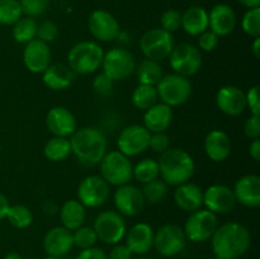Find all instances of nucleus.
<instances>
[{
	"label": "nucleus",
	"mask_w": 260,
	"mask_h": 259,
	"mask_svg": "<svg viewBox=\"0 0 260 259\" xmlns=\"http://www.w3.org/2000/svg\"><path fill=\"white\" fill-rule=\"evenodd\" d=\"M250 243L248 229L235 221L218 225L211 238L213 254L221 259H239L249 250Z\"/></svg>",
	"instance_id": "f257e3e1"
},
{
	"label": "nucleus",
	"mask_w": 260,
	"mask_h": 259,
	"mask_svg": "<svg viewBox=\"0 0 260 259\" xmlns=\"http://www.w3.org/2000/svg\"><path fill=\"white\" fill-rule=\"evenodd\" d=\"M71 154L85 167H95L108 151V141L101 130L86 126L76 128L70 136Z\"/></svg>",
	"instance_id": "f03ea898"
},
{
	"label": "nucleus",
	"mask_w": 260,
	"mask_h": 259,
	"mask_svg": "<svg viewBox=\"0 0 260 259\" xmlns=\"http://www.w3.org/2000/svg\"><path fill=\"white\" fill-rule=\"evenodd\" d=\"M159 174L168 185L183 184L189 182L196 170V164L189 152L178 147H169L165 152L160 154Z\"/></svg>",
	"instance_id": "7ed1b4c3"
},
{
	"label": "nucleus",
	"mask_w": 260,
	"mask_h": 259,
	"mask_svg": "<svg viewBox=\"0 0 260 259\" xmlns=\"http://www.w3.org/2000/svg\"><path fill=\"white\" fill-rule=\"evenodd\" d=\"M104 51L98 42L81 41L75 43L68 53V65L76 75H89L101 68Z\"/></svg>",
	"instance_id": "20e7f679"
},
{
	"label": "nucleus",
	"mask_w": 260,
	"mask_h": 259,
	"mask_svg": "<svg viewBox=\"0 0 260 259\" xmlns=\"http://www.w3.org/2000/svg\"><path fill=\"white\" fill-rule=\"evenodd\" d=\"M98 165L101 169V177L109 185L119 187L129 183L134 178L132 175L134 165L131 160L118 150L107 151Z\"/></svg>",
	"instance_id": "39448f33"
},
{
	"label": "nucleus",
	"mask_w": 260,
	"mask_h": 259,
	"mask_svg": "<svg viewBox=\"0 0 260 259\" xmlns=\"http://www.w3.org/2000/svg\"><path fill=\"white\" fill-rule=\"evenodd\" d=\"M155 88L161 103L172 108L184 104L192 94V83L189 79L175 73L162 75Z\"/></svg>",
	"instance_id": "423d86ee"
},
{
	"label": "nucleus",
	"mask_w": 260,
	"mask_h": 259,
	"mask_svg": "<svg viewBox=\"0 0 260 259\" xmlns=\"http://www.w3.org/2000/svg\"><path fill=\"white\" fill-rule=\"evenodd\" d=\"M218 226L217 215L208 211L207 208H200L189 213L185 220L183 231L187 240L192 243H205L211 240Z\"/></svg>",
	"instance_id": "0eeeda50"
},
{
	"label": "nucleus",
	"mask_w": 260,
	"mask_h": 259,
	"mask_svg": "<svg viewBox=\"0 0 260 259\" xmlns=\"http://www.w3.org/2000/svg\"><path fill=\"white\" fill-rule=\"evenodd\" d=\"M174 46L173 35L162 28H151L140 38V48L145 57L157 62L169 57Z\"/></svg>",
	"instance_id": "6e6552de"
},
{
	"label": "nucleus",
	"mask_w": 260,
	"mask_h": 259,
	"mask_svg": "<svg viewBox=\"0 0 260 259\" xmlns=\"http://www.w3.org/2000/svg\"><path fill=\"white\" fill-rule=\"evenodd\" d=\"M94 231L102 243L116 245L126 235V221L117 211H103L94 220Z\"/></svg>",
	"instance_id": "1a4fd4ad"
},
{
	"label": "nucleus",
	"mask_w": 260,
	"mask_h": 259,
	"mask_svg": "<svg viewBox=\"0 0 260 259\" xmlns=\"http://www.w3.org/2000/svg\"><path fill=\"white\" fill-rule=\"evenodd\" d=\"M135 56L128 50L122 47H114L104 53L102 61V69L106 75L113 81H121L131 76L136 69Z\"/></svg>",
	"instance_id": "9d476101"
},
{
	"label": "nucleus",
	"mask_w": 260,
	"mask_h": 259,
	"mask_svg": "<svg viewBox=\"0 0 260 259\" xmlns=\"http://www.w3.org/2000/svg\"><path fill=\"white\" fill-rule=\"evenodd\" d=\"M169 63L175 74L189 78L200 71L202 66V53L200 48L192 43H180L174 46L170 52Z\"/></svg>",
	"instance_id": "9b49d317"
},
{
	"label": "nucleus",
	"mask_w": 260,
	"mask_h": 259,
	"mask_svg": "<svg viewBox=\"0 0 260 259\" xmlns=\"http://www.w3.org/2000/svg\"><path fill=\"white\" fill-rule=\"evenodd\" d=\"M187 245L183 228L175 223H165L154 233V248L162 256H175Z\"/></svg>",
	"instance_id": "f8f14e48"
},
{
	"label": "nucleus",
	"mask_w": 260,
	"mask_h": 259,
	"mask_svg": "<svg viewBox=\"0 0 260 259\" xmlns=\"http://www.w3.org/2000/svg\"><path fill=\"white\" fill-rule=\"evenodd\" d=\"M109 195L111 185L98 174L88 175L78 185V201L88 208L103 206Z\"/></svg>",
	"instance_id": "ddd939ff"
},
{
	"label": "nucleus",
	"mask_w": 260,
	"mask_h": 259,
	"mask_svg": "<svg viewBox=\"0 0 260 259\" xmlns=\"http://www.w3.org/2000/svg\"><path fill=\"white\" fill-rule=\"evenodd\" d=\"M150 132L141 124H129L124 127L117 140L118 151L127 157L137 156L149 149Z\"/></svg>",
	"instance_id": "4468645a"
},
{
	"label": "nucleus",
	"mask_w": 260,
	"mask_h": 259,
	"mask_svg": "<svg viewBox=\"0 0 260 259\" xmlns=\"http://www.w3.org/2000/svg\"><path fill=\"white\" fill-rule=\"evenodd\" d=\"M88 28L90 35L101 42H111L117 40L121 33L118 20L112 13L104 9L91 12L88 18Z\"/></svg>",
	"instance_id": "2eb2a0df"
},
{
	"label": "nucleus",
	"mask_w": 260,
	"mask_h": 259,
	"mask_svg": "<svg viewBox=\"0 0 260 259\" xmlns=\"http://www.w3.org/2000/svg\"><path fill=\"white\" fill-rule=\"evenodd\" d=\"M113 202L117 212L121 213L122 216H128V217L140 215L146 203L141 189L129 183L117 187L113 196Z\"/></svg>",
	"instance_id": "dca6fc26"
},
{
	"label": "nucleus",
	"mask_w": 260,
	"mask_h": 259,
	"mask_svg": "<svg viewBox=\"0 0 260 259\" xmlns=\"http://www.w3.org/2000/svg\"><path fill=\"white\" fill-rule=\"evenodd\" d=\"M203 205L215 215L231 212L236 205L233 188L225 184H212L203 192Z\"/></svg>",
	"instance_id": "f3484780"
},
{
	"label": "nucleus",
	"mask_w": 260,
	"mask_h": 259,
	"mask_svg": "<svg viewBox=\"0 0 260 259\" xmlns=\"http://www.w3.org/2000/svg\"><path fill=\"white\" fill-rule=\"evenodd\" d=\"M23 63L25 69L32 74H42L51 65L52 55L48 43L35 38L25 43L23 50Z\"/></svg>",
	"instance_id": "a211bd4d"
},
{
	"label": "nucleus",
	"mask_w": 260,
	"mask_h": 259,
	"mask_svg": "<svg viewBox=\"0 0 260 259\" xmlns=\"http://www.w3.org/2000/svg\"><path fill=\"white\" fill-rule=\"evenodd\" d=\"M42 246L48 256L62 258L74 248L73 231L61 226L50 229L43 236Z\"/></svg>",
	"instance_id": "6ab92c4d"
},
{
	"label": "nucleus",
	"mask_w": 260,
	"mask_h": 259,
	"mask_svg": "<svg viewBox=\"0 0 260 259\" xmlns=\"http://www.w3.org/2000/svg\"><path fill=\"white\" fill-rule=\"evenodd\" d=\"M46 126L53 136L68 137L69 139L78 128V122L70 109L62 106H57L47 112Z\"/></svg>",
	"instance_id": "aec40b11"
},
{
	"label": "nucleus",
	"mask_w": 260,
	"mask_h": 259,
	"mask_svg": "<svg viewBox=\"0 0 260 259\" xmlns=\"http://www.w3.org/2000/svg\"><path fill=\"white\" fill-rule=\"evenodd\" d=\"M216 104L226 116L238 117L246 109L245 93L235 85H225L216 94Z\"/></svg>",
	"instance_id": "412c9836"
},
{
	"label": "nucleus",
	"mask_w": 260,
	"mask_h": 259,
	"mask_svg": "<svg viewBox=\"0 0 260 259\" xmlns=\"http://www.w3.org/2000/svg\"><path fill=\"white\" fill-rule=\"evenodd\" d=\"M238 23L236 13L230 5L217 4L208 13V29L218 37H225L234 32Z\"/></svg>",
	"instance_id": "4be33fe9"
},
{
	"label": "nucleus",
	"mask_w": 260,
	"mask_h": 259,
	"mask_svg": "<svg viewBox=\"0 0 260 259\" xmlns=\"http://www.w3.org/2000/svg\"><path fill=\"white\" fill-rule=\"evenodd\" d=\"M154 229L146 222H137L126 231V245L132 254L144 255L154 248Z\"/></svg>",
	"instance_id": "5701e85b"
},
{
	"label": "nucleus",
	"mask_w": 260,
	"mask_h": 259,
	"mask_svg": "<svg viewBox=\"0 0 260 259\" xmlns=\"http://www.w3.org/2000/svg\"><path fill=\"white\" fill-rule=\"evenodd\" d=\"M236 203L249 208L260 205V178L256 174H246L236 180L233 188Z\"/></svg>",
	"instance_id": "b1692460"
},
{
	"label": "nucleus",
	"mask_w": 260,
	"mask_h": 259,
	"mask_svg": "<svg viewBox=\"0 0 260 259\" xmlns=\"http://www.w3.org/2000/svg\"><path fill=\"white\" fill-rule=\"evenodd\" d=\"M205 152L212 161L221 163L225 161L231 154L233 144L231 139L222 130H212L205 137Z\"/></svg>",
	"instance_id": "393cba45"
},
{
	"label": "nucleus",
	"mask_w": 260,
	"mask_h": 259,
	"mask_svg": "<svg viewBox=\"0 0 260 259\" xmlns=\"http://www.w3.org/2000/svg\"><path fill=\"white\" fill-rule=\"evenodd\" d=\"M174 202L184 212H193L203 206V190L196 183L185 182L177 185L174 190Z\"/></svg>",
	"instance_id": "a878e982"
},
{
	"label": "nucleus",
	"mask_w": 260,
	"mask_h": 259,
	"mask_svg": "<svg viewBox=\"0 0 260 259\" xmlns=\"http://www.w3.org/2000/svg\"><path fill=\"white\" fill-rule=\"evenodd\" d=\"M76 74L70 69L68 63H51L42 73V81L51 90H63L73 85Z\"/></svg>",
	"instance_id": "bb28decb"
},
{
	"label": "nucleus",
	"mask_w": 260,
	"mask_h": 259,
	"mask_svg": "<svg viewBox=\"0 0 260 259\" xmlns=\"http://www.w3.org/2000/svg\"><path fill=\"white\" fill-rule=\"evenodd\" d=\"M173 109L172 107L165 103L157 102L154 106L146 109L144 113V127L150 132H165L170 127L173 122Z\"/></svg>",
	"instance_id": "cd10ccee"
},
{
	"label": "nucleus",
	"mask_w": 260,
	"mask_h": 259,
	"mask_svg": "<svg viewBox=\"0 0 260 259\" xmlns=\"http://www.w3.org/2000/svg\"><path fill=\"white\" fill-rule=\"evenodd\" d=\"M187 35L200 36L208 29V12L203 7L193 5L182 13V27Z\"/></svg>",
	"instance_id": "c85d7f7f"
},
{
	"label": "nucleus",
	"mask_w": 260,
	"mask_h": 259,
	"mask_svg": "<svg viewBox=\"0 0 260 259\" xmlns=\"http://www.w3.org/2000/svg\"><path fill=\"white\" fill-rule=\"evenodd\" d=\"M83 203L78 200H68L62 203L58 215H60L61 223L63 228L74 231L84 225L86 218V210Z\"/></svg>",
	"instance_id": "c756f323"
},
{
	"label": "nucleus",
	"mask_w": 260,
	"mask_h": 259,
	"mask_svg": "<svg viewBox=\"0 0 260 259\" xmlns=\"http://www.w3.org/2000/svg\"><path fill=\"white\" fill-rule=\"evenodd\" d=\"M135 71L139 84H145V85L155 86L164 75L160 62L150 58H144L139 65H136Z\"/></svg>",
	"instance_id": "7c9ffc66"
},
{
	"label": "nucleus",
	"mask_w": 260,
	"mask_h": 259,
	"mask_svg": "<svg viewBox=\"0 0 260 259\" xmlns=\"http://www.w3.org/2000/svg\"><path fill=\"white\" fill-rule=\"evenodd\" d=\"M43 154L52 163L63 161L71 155L70 140L68 137L53 136L46 142L43 147Z\"/></svg>",
	"instance_id": "2f4dec72"
},
{
	"label": "nucleus",
	"mask_w": 260,
	"mask_h": 259,
	"mask_svg": "<svg viewBox=\"0 0 260 259\" xmlns=\"http://www.w3.org/2000/svg\"><path fill=\"white\" fill-rule=\"evenodd\" d=\"M36 35H37V22L35 18L24 15L12 25V36L18 43L25 45L35 40Z\"/></svg>",
	"instance_id": "473e14b6"
},
{
	"label": "nucleus",
	"mask_w": 260,
	"mask_h": 259,
	"mask_svg": "<svg viewBox=\"0 0 260 259\" xmlns=\"http://www.w3.org/2000/svg\"><path fill=\"white\" fill-rule=\"evenodd\" d=\"M157 99L159 96H157L156 88L154 85H145V84H139L134 89L131 95L132 104L141 111H146L155 103H157Z\"/></svg>",
	"instance_id": "72a5a7b5"
},
{
	"label": "nucleus",
	"mask_w": 260,
	"mask_h": 259,
	"mask_svg": "<svg viewBox=\"0 0 260 259\" xmlns=\"http://www.w3.org/2000/svg\"><path fill=\"white\" fill-rule=\"evenodd\" d=\"M132 175L137 182L146 184V183L151 182L159 178V164L157 160L151 159V157H146L137 163L132 169Z\"/></svg>",
	"instance_id": "f704fd0d"
},
{
	"label": "nucleus",
	"mask_w": 260,
	"mask_h": 259,
	"mask_svg": "<svg viewBox=\"0 0 260 259\" xmlns=\"http://www.w3.org/2000/svg\"><path fill=\"white\" fill-rule=\"evenodd\" d=\"M5 218L9 221L13 228L23 230L32 225L33 213L30 208L24 205H10Z\"/></svg>",
	"instance_id": "c9c22d12"
},
{
	"label": "nucleus",
	"mask_w": 260,
	"mask_h": 259,
	"mask_svg": "<svg viewBox=\"0 0 260 259\" xmlns=\"http://www.w3.org/2000/svg\"><path fill=\"white\" fill-rule=\"evenodd\" d=\"M142 196H144L145 202L156 205L160 203L168 195V184L162 179H155L151 182L144 184L141 189Z\"/></svg>",
	"instance_id": "e433bc0d"
},
{
	"label": "nucleus",
	"mask_w": 260,
	"mask_h": 259,
	"mask_svg": "<svg viewBox=\"0 0 260 259\" xmlns=\"http://www.w3.org/2000/svg\"><path fill=\"white\" fill-rule=\"evenodd\" d=\"M22 17L19 0H0V24L13 25Z\"/></svg>",
	"instance_id": "4c0bfd02"
},
{
	"label": "nucleus",
	"mask_w": 260,
	"mask_h": 259,
	"mask_svg": "<svg viewBox=\"0 0 260 259\" xmlns=\"http://www.w3.org/2000/svg\"><path fill=\"white\" fill-rule=\"evenodd\" d=\"M73 241L74 246L79 248L80 250H84V249L95 246L98 238H96V234L93 228L83 225L73 231Z\"/></svg>",
	"instance_id": "58836bf2"
},
{
	"label": "nucleus",
	"mask_w": 260,
	"mask_h": 259,
	"mask_svg": "<svg viewBox=\"0 0 260 259\" xmlns=\"http://www.w3.org/2000/svg\"><path fill=\"white\" fill-rule=\"evenodd\" d=\"M241 28L249 37L256 38L260 36V7L250 8L241 19Z\"/></svg>",
	"instance_id": "ea45409f"
},
{
	"label": "nucleus",
	"mask_w": 260,
	"mask_h": 259,
	"mask_svg": "<svg viewBox=\"0 0 260 259\" xmlns=\"http://www.w3.org/2000/svg\"><path fill=\"white\" fill-rule=\"evenodd\" d=\"M51 0H19L22 13L25 17L37 18L45 14L50 7Z\"/></svg>",
	"instance_id": "a19ab883"
},
{
	"label": "nucleus",
	"mask_w": 260,
	"mask_h": 259,
	"mask_svg": "<svg viewBox=\"0 0 260 259\" xmlns=\"http://www.w3.org/2000/svg\"><path fill=\"white\" fill-rule=\"evenodd\" d=\"M160 24L164 30L169 33H174L182 27V13L175 9L165 10L160 18Z\"/></svg>",
	"instance_id": "79ce46f5"
},
{
	"label": "nucleus",
	"mask_w": 260,
	"mask_h": 259,
	"mask_svg": "<svg viewBox=\"0 0 260 259\" xmlns=\"http://www.w3.org/2000/svg\"><path fill=\"white\" fill-rule=\"evenodd\" d=\"M58 36V25L53 20H43L37 24V35L36 38L46 43H50L56 40Z\"/></svg>",
	"instance_id": "37998d69"
},
{
	"label": "nucleus",
	"mask_w": 260,
	"mask_h": 259,
	"mask_svg": "<svg viewBox=\"0 0 260 259\" xmlns=\"http://www.w3.org/2000/svg\"><path fill=\"white\" fill-rule=\"evenodd\" d=\"M113 86L114 81L104 73L98 74L93 80L94 91L99 96H102V98H106V96L111 95L112 91H113Z\"/></svg>",
	"instance_id": "c03bdc74"
},
{
	"label": "nucleus",
	"mask_w": 260,
	"mask_h": 259,
	"mask_svg": "<svg viewBox=\"0 0 260 259\" xmlns=\"http://www.w3.org/2000/svg\"><path fill=\"white\" fill-rule=\"evenodd\" d=\"M149 147L156 154H162L170 147V139L167 132H155L150 135Z\"/></svg>",
	"instance_id": "a18cd8bd"
},
{
	"label": "nucleus",
	"mask_w": 260,
	"mask_h": 259,
	"mask_svg": "<svg viewBox=\"0 0 260 259\" xmlns=\"http://www.w3.org/2000/svg\"><path fill=\"white\" fill-rule=\"evenodd\" d=\"M197 37L198 48H200V51H205V52H212L217 47L218 42H220V37L210 29L205 30V32L201 33Z\"/></svg>",
	"instance_id": "49530a36"
},
{
	"label": "nucleus",
	"mask_w": 260,
	"mask_h": 259,
	"mask_svg": "<svg viewBox=\"0 0 260 259\" xmlns=\"http://www.w3.org/2000/svg\"><path fill=\"white\" fill-rule=\"evenodd\" d=\"M259 85H254L245 93L246 108L250 109L251 114L260 116V102H259Z\"/></svg>",
	"instance_id": "de8ad7c7"
},
{
	"label": "nucleus",
	"mask_w": 260,
	"mask_h": 259,
	"mask_svg": "<svg viewBox=\"0 0 260 259\" xmlns=\"http://www.w3.org/2000/svg\"><path fill=\"white\" fill-rule=\"evenodd\" d=\"M244 134L246 137L254 140L259 139L260 136V116H254L251 114L244 123Z\"/></svg>",
	"instance_id": "09e8293b"
},
{
	"label": "nucleus",
	"mask_w": 260,
	"mask_h": 259,
	"mask_svg": "<svg viewBox=\"0 0 260 259\" xmlns=\"http://www.w3.org/2000/svg\"><path fill=\"white\" fill-rule=\"evenodd\" d=\"M108 259H132V253L126 244H116L109 251Z\"/></svg>",
	"instance_id": "8fccbe9b"
},
{
	"label": "nucleus",
	"mask_w": 260,
	"mask_h": 259,
	"mask_svg": "<svg viewBox=\"0 0 260 259\" xmlns=\"http://www.w3.org/2000/svg\"><path fill=\"white\" fill-rule=\"evenodd\" d=\"M76 259H108V256L103 249L93 246V248L81 250L76 256Z\"/></svg>",
	"instance_id": "3c124183"
},
{
	"label": "nucleus",
	"mask_w": 260,
	"mask_h": 259,
	"mask_svg": "<svg viewBox=\"0 0 260 259\" xmlns=\"http://www.w3.org/2000/svg\"><path fill=\"white\" fill-rule=\"evenodd\" d=\"M249 154L255 161H260V140L254 139L249 145Z\"/></svg>",
	"instance_id": "603ef678"
},
{
	"label": "nucleus",
	"mask_w": 260,
	"mask_h": 259,
	"mask_svg": "<svg viewBox=\"0 0 260 259\" xmlns=\"http://www.w3.org/2000/svg\"><path fill=\"white\" fill-rule=\"evenodd\" d=\"M9 200H8L4 195L0 193V221L4 220V218L7 217V212L8 210H9Z\"/></svg>",
	"instance_id": "864d4df0"
},
{
	"label": "nucleus",
	"mask_w": 260,
	"mask_h": 259,
	"mask_svg": "<svg viewBox=\"0 0 260 259\" xmlns=\"http://www.w3.org/2000/svg\"><path fill=\"white\" fill-rule=\"evenodd\" d=\"M236 2H239L241 5L248 8V9H250V8L260 7V0H236Z\"/></svg>",
	"instance_id": "5fc2aeb1"
},
{
	"label": "nucleus",
	"mask_w": 260,
	"mask_h": 259,
	"mask_svg": "<svg viewBox=\"0 0 260 259\" xmlns=\"http://www.w3.org/2000/svg\"><path fill=\"white\" fill-rule=\"evenodd\" d=\"M251 51H253L254 57L260 58V38L259 37L254 38L253 46H251Z\"/></svg>",
	"instance_id": "6e6d98bb"
},
{
	"label": "nucleus",
	"mask_w": 260,
	"mask_h": 259,
	"mask_svg": "<svg viewBox=\"0 0 260 259\" xmlns=\"http://www.w3.org/2000/svg\"><path fill=\"white\" fill-rule=\"evenodd\" d=\"M4 259H23V258L20 256V254L17 253V251H10V253H8L7 255H5Z\"/></svg>",
	"instance_id": "4d7b16f0"
},
{
	"label": "nucleus",
	"mask_w": 260,
	"mask_h": 259,
	"mask_svg": "<svg viewBox=\"0 0 260 259\" xmlns=\"http://www.w3.org/2000/svg\"><path fill=\"white\" fill-rule=\"evenodd\" d=\"M45 259H62V258H58V256H47Z\"/></svg>",
	"instance_id": "13d9d810"
},
{
	"label": "nucleus",
	"mask_w": 260,
	"mask_h": 259,
	"mask_svg": "<svg viewBox=\"0 0 260 259\" xmlns=\"http://www.w3.org/2000/svg\"><path fill=\"white\" fill-rule=\"evenodd\" d=\"M137 259H149V258H142V256H141V258H137Z\"/></svg>",
	"instance_id": "bf43d9fd"
},
{
	"label": "nucleus",
	"mask_w": 260,
	"mask_h": 259,
	"mask_svg": "<svg viewBox=\"0 0 260 259\" xmlns=\"http://www.w3.org/2000/svg\"><path fill=\"white\" fill-rule=\"evenodd\" d=\"M215 259H221V258H217V256H216V258Z\"/></svg>",
	"instance_id": "052dcab7"
}]
</instances>
